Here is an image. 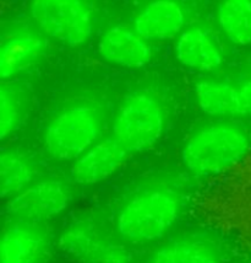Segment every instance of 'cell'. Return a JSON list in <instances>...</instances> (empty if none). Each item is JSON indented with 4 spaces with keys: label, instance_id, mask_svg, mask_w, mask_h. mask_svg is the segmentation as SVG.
I'll list each match as a JSON object with an SVG mask.
<instances>
[{
    "label": "cell",
    "instance_id": "17",
    "mask_svg": "<svg viewBox=\"0 0 251 263\" xmlns=\"http://www.w3.org/2000/svg\"><path fill=\"white\" fill-rule=\"evenodd\" d=\"M218 21L232 42L241 46L251 43V0H222Z\"/></svg>",
    "mask_w": 251,
    "mask_h": 263
},
{
    "label": "cell",
    "instance_id": "1",
    "mask_svg": "<svg viewBox=\"0 0 251 263\" xmlns=\"http://www.w3.org/2000/svg\"><path fill=\"white\" fill-rule=\"evenodd\" d=\"M249 149L245 129L231 122H217L195 132L185 143L181 158L187 170L207 176L238 164Z\"/></svg>",
    "mask_w": 251,
    "mask_h": 263
},
{
    "label": "cell",
    "instance_id": "16",
    "mask_svg": "<svg viewBox=\"0 0 251 263\" xmlns=\"http://www.w3.org/2000/svg\"><path fill=\"white\" fill-rule=\"evenodd\" d=\"M147 263H221V259L210 242L185 239L159 247Z\"/></svg>",
    "mask_w": 251,
    "mask_h": 263
},
{
    "label": "cell",
    "instance_id": "12",
    "mask_svg": "<svg viewBox=\"0 0 251 263\" xmlns=\"http://www.w3.org/2000/svg\"><path fill=\"white\" fill-rule=\"evenodd\" d=\"M175 54L184 67L197 71H213L222 64L221 51L206 31L189 29L179 37Z\"/></svg>",
    "mask_w": 251,
    "mask_h": 263
},
{
    "label": "cell",
    "instance_id": "3",
    "mask_svg": "<svg viewBox=\"0 0 251 263\" xmlns=\"http://www.w3.org/2000/svg\"><path fill=\"white\" fill-rule=\"evenodd\" d=\"M165 127L159 100L152 93L137 91L124 100L113 121V138L128 153L150 149L158 142Z\"/></svg>",
    "mask_w": 251,
    "mask_h": 263
},
{
    "label": "cell",
    "instance_id": "13",
    "mask_svg": "<svg viewBox=\"0 0 251 263\" xmlns=\"http://www.w3.org/2000/svg\"><path fill=\"white\" fill-rule=\"evenodd\" d=\"M45 42L38 34L21 31L10 34L0 49V77L10 79L40 57Z\"/></svg>",
    "mask_w": 251,
    "mask_h": 263
},
{
    "label": "cell",
    "instance_id": "7",
    "mask_svg": "<svg viewBox=\"0 0 251 263\" xmlns=\"http://www.w3.org/2000/svg\"><path fill=\"white\" fill-rule=\"evenodd\" d=\"M59 249L78 263H131V253L121 243L100 233L93 224L68 228L58 241Z\"/></svg>",
    "mask_w": 251,
    "mask_h": 263
},
{
    "label": "cell",
    "instance_id": "19",
    "mask_svg": "<svg viewBox=\"0 0 251 263\" xmlns=\"http://www.w3.org/2000/svg\"><path fill=\"white\" fill-rule=\"evenodd\" d=\"M241 101H243L244 116L251 118V80L244 81L239 86Z\"/></svg>",
    "mask_w": 251,
    "mask_h": 263
},
{
    "label": "cell",
    "instance_id": "8",
    "mask_svg": "<svg viewBox=\"0 0 251 263\" xmlns=\"http://www.w3.org/2000/svg\"><path fill=\"white\" fill-rule=\"evenodd\" d=\"M49 240L40 224L11 221L0 242V263H42Z\"/></svg>",
    "mask_w": 251,
    "mask_h": 263
},
{
    "label": "cell",
    "instance_id": "6",
    "mask_svg": "<svg viewBox=\"0 0 251 263\" xmlns=\"http://www.w3.org/2000/svg\"><path fill=\"white\" fill-rule=\"evenodd\" d=\"M70 204L67 184L55 178L31 183L23 192L8 199L5 214L11 221L42 224L58 217Z\"/></svg>",
    "mask_w": 251,
    "mask_h": 263
},
{
    "label": "cell",
    "instance_id": "9",
    "mask_svg": "<svg viewBox=\"0 0 251 263\" xmlns=\"http://www.w3.org/2000/svg\"><path fill=\"white\" fill-rule=\"evenodd\" d=\"M127 156V150L113 137L99 140L75 160L71 175L75 182L82 186L100 183L123 166Z\"/></svg>",
    "mask_w": 251,
    "mask_h": 263
},
{
    "label": "cell",
    "instance_id": "15",
    "mask_svg": "<svg viewBox=\"0 0 251 263\" xmlns=\"http://www.w3.org/2000/svg\"><path fill=\"white\" fill-rule=\"evenodd\" d=\"M34 167L26 156L15 150H3L0 155V195L10 199L33 183Z\"/></svg>",
    "mask_w": 251,
    "mask_h": 263
},
{
    "label": "cell",
    "instance_id": "18",
    "mask_svg": "<svg viewBox=\"0 0 251 263\" xmlns=\"http://www.w3.org/2000/svg\"><path fill=\"white\" fill-rule=\"evenodd\" d=\"M21 100L14 87L3 84L0 87V138L11 136L21 120Z\"/></svg>",
    "mask_w": 251,
    "mask_h": 263
},
{
    "label": "cell",
    "instance_id": "4",
    "mask_svg": "<svg viewBox=\"0 0 251 263\" xmlns=\"http://www.w3.org/2000/svg\"><path fill=\"white\" fill-rule=\"evenodd\" d=\"M102 120L89 105L65 108L49 122L45 132L47 153L55 160H76L98 142Z\"/></svg>",
    "mask_w": 251,
    "mask_h": 263
},
{
    "label": "cell",
    "instance_id": "10",
    "mask_svg": "<svg viewBox=\"0 0 251 263\" xmlns=\"http://www.w3.org/2000/svg\"><path fill=\"white\" fill-rule=\"evenodd\" d=\"M100 57L128 69L142 68L152 57L150 46L136 31L115 26L103 34L97 46Z\"/></svg>",
    "mask_w": 251,
    "mask_h": 263
},
{
    "label": "cell",
    "instance_id": "14",
    "mask_svg": "<svg viewBox=\"0 0 251 263\" xmlns=\"http://www.w3.org/2000/svg\"><path fill=\"white\" fill-rule=\"evenodd\" d=\"M196 101L212 117L244 116L239 87L221 80H202L195 85Z\"/></svg>",
    "mask_w": 251,
    "mask_h": 263
},
{
    "label": "cell",
    "instance_id": "2",
    "mask_svg": "<svg viewBox=\"0 0 251 263\" xmlns=\"http://www.w3.org/2000/svg\"><path fill=\"white\" fill-rule=\"evenodd\" d=\"M180 206V199L172 191H143L121 206L115 218V228L130 242H153L162 239L177 223Z\"/></svg>",
    "mask_w": 251,
    "mask_h": 263
},
{
    "label": "cell",
    "instance_id": "11",
    "mask_svg": "<svg viewBox=\"0 0 251 263\" xmlns=\"http://www.w3.org/2000/svg\"><path fill=\"white\" fill-rule=\"evenodd\" d=\"M184 12L174 0H153L135 18V31L149 41L174 37L184 26Z\"/></svg>",
    "mask_w": 251,
    "mask_h": 263
},
{
    "label": "cell",
    "instance_id": "5",
    "mask_svg": "<svg viewBox=\"0 0 251 263\" xmlns=\"http://www.w3.org/2000/svg\"><path fill=\"white\" fill-rule=\"evenodd\" d=\"M31 15L43 32L67 46L83 45L92 34V15L85 0H32Z\"/></svg>",
    "mask_w": 251,
    "mask_h": 263
}]
</instances>
